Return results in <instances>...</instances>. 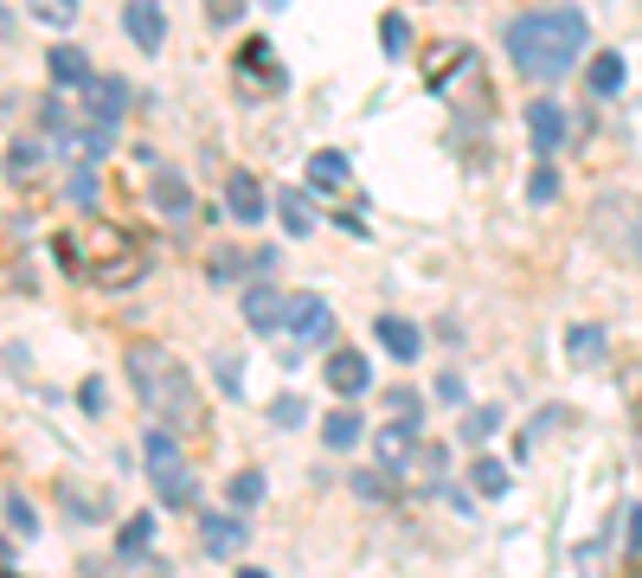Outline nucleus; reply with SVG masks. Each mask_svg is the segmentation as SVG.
I'll use <instances>...</instances> for the list:
<instances>
[{
    "mask_svg": "<svg viewBox=\"0 0 642 578\" xmlns=\"http://www.w3.org/2000/svg\"><path fill=\"white\" fill-rule=\"evenodd\" d=\"M122 367H129V385H135V399H142V412L154 424H167V430H199L206 424L199 385H193L187 360L167 341H129Z\"/></svg>",
    "mask_w": 642,
    "mask_h": 578,
    "instance_id": "f257e3e1",
    "label": "nucleus"
},
{
    "mask_svg": "<svg viewBox=\"0 0 642 578\" xmlns=\"http://www.w3.org/2000/svg\"><path fill=\"white\" fill-rule=\"evenodd\" d=\"M585 52V20L572 7H546V13H521L508 26V58L514 72L533 77V84H559V77L578 65Z\"/></svg>",
    "mask_w": 642,
    "mask_h": 578,
    "instance_id": "f03ea898",
    "label": "nucleus"
},
{
    "mask_svg": "<svg viewBox=\"0 0 642 578\" xmlns=\"http://www.w3.org/2000/svg\"><path fill=\"white\" fill-rule=\"evenodd\" d=\"M58 258L90 283H135V244L110 226H84L77 238H58Z\"/></svg>",
    "mask_w": 642,
    "mask_h": 578,
    "instance_id": "7ed1b4c3",
    "label": "nucleus"
},
{
    "mask_svg": "<svg viewBox=\"0 0 642 578\" xmlns=\"http://www.w3.org/2000/svg\"><path fill=\"white\" fill-rule=\"evenodd\" d=\"M591 238H598L623 270L642 276V199L636 193H605V199H591Z\"/></svg>",
    "mask_w": 642,
    "mask_h": 578,
    "instance_id": "20e7f679",
    "label": "nucleus"
},
{
    "mask_svg": "<svg viewBox=\"0 0 642 578\" xmlns=\"http://www.w3.org/2000/svg\"><path fill=\"white\" fill-rule=\"evenodd\" d=\"M142 457H149L154 495L167 501V508H193V501H199V482H193V469L181 462V444H174L167 424H154L149 437H142Z\"/></svg>",
    "mask_w": 642,
    "mask_h": 578,
    "instance_id": "39448f33",
    "label": "nucleus"
},
{
    "mask_svg": "<svg viewBox=\"0 0 642 578\" xmlns=\"http://www.w3.org/2000/svg\"><path fill=\"white\" fill-rule=\"evenodd\" d=\"M231 77H238V90H244V97H276V90L290 84V72L276 65V45H270L264 33H251L244 45H238V58H231Z\"/></svg>",
    "mask_w": 642,
    "mask_h": 578,
    "instance_id": "423d86ee",
    "label": "nucleus"
},
{
    "mask_svg": "<svg viewBox=\"0 0 642 578\" xmlns=\"http://www.w3.org/2000/svg\"><path fill=\"white\" fill-rule=\"evenodd\" d=\"M283 328H290L296 347H315L335 335V308H328V296H315V290H296V296H283Z\"/></svg>",
    "mask_w": 642,
    "mask_h": 578,
    "instance_id": "0eeeda50",
    "label": "nucleus"
},
{
    "mask_svg": "<svg viewBox=\"0 0 642 578\" xmlns=\"http://www.w3.org/2000/svg\"><path fill=\"white\" fill-rule=\"evenodd\" d=\"M77 97H84V116H90V129H104V135H110L116 122L129 116V77H90Z\"/></svg>",
    "mask_w": 642,
    "mask_h": 578,
    "instance_id": "6e6552de",
    "label": "nucleus"
},
{
    "mask_svg": "<svg viewBox=\"0 0 642 578\" xmlns=\"http://www.w3.org/2000/svg\"><path fill=\"white\" fill-rule=\"evenodd\" d=\"M469 65H476V45H463V39H444V45H431V52H424V84L444 97V90H450V84L469 72Z\"/></svg>",
    "mask_w": 642,
    "mask_h": 578,
    "instance_id": "1a4fd4ad",
    "label": "nucleus"
},
{
    "mask_svg": "<svg viewBox=\"0 0 642 578\" xmlns=\"http://www.w3.org/2000/svg\"><path fill=\"white\" fill-rule=\"evenodd\" d=\"M373 385V367H367V353H353V347H335L328 353V392L335 399H360Z\"/></svg>",
    "mask_w": 642,
    "mask_h": 578,
    "instance_id": "9d476101",
    "label": "nucleus"
},
{
    "mask_svg": "<svg viewBox=\"0 0 642 578\" xmlns=\"http://www.w3.org/2000/svg\"><path fill=\"white\" fill-rule=\"evenodd\" d=\"M122 33L135 39L142 52H161V45H167V13H161L154 0H129V7H122Z\"/></svg>",
    "mask_w": 642,
    "mask_h": 578,
    "instance_id": "9b49d317",
    "label": "nucleus"
},
{
    "mask_svg": "<svg viewBox=\"0 0 642 578\" xmlns=\"http://www.w3.org/2000/svg\"><path fill=\"white\" fill-rule=\"evenodd\" d=\"M226 206L238 226H258L264 219V187H258V174H244V167H231L226 174Z\"/></svg>",
    "mask_w": 642,
    "mask_h": 578,
    "instance_id": "f8f14e48",
    "label": "nucleus"
},
{
    "mask_svg": "<svg viewBox=\"0 0 642 578\" xmlns=\"http://www.w3.org/2000/svg\"><path fill=\"white\" fill-rule=\"evenodd\" d=\"M244 328H258V335H276L283 328V290L276 283H251L244 290Z\"/></svg>",
    "mask_w": 642,
    "mask_h": 578,
    "instance_id": "ddd939ff",
    "label": "nucleus"
},
{
    "mask_svg": "<svg viewBox=\"0 0 642 578\" xmlns=\"http://www.w3.org/2000/svg\"><path fill=\"white\" fill-rule=\"evenodd\" d=\"M527 135H533V149H540V154H553L559 142H566V110L540 97V103L527 110Z\"/></svg>",
    "mask_w": 642,
    "mask_h": 578,
    "instance_id": "4468645a",
    "label": "nucleus"
},
{
    "mask_svg": "<svg viewBox=\"0 0 642 578\" xmlns=\"http://www.w3.org/2000/svg\"><path fill=\"white\" fill-rule=\"evenodd\" d=\"M373 335H379V347H385L392 360H417V353H424V341H417V328L405 321V315H379Z\"/></svg>",
    "mask_w": 642,
    "mask_h": 578,
    "instance_id": "2eb2a0df",
    "label": "nucleus"
},
{
    "mask_svg": "<svg viewBox=\"0 0 642 578\" xmlns=\"http://www.w3.org/2000/svg\"><path fill=\"white\" fill-rule=\"evenodd\" d=\"M199 534H206V553H213V559H231V553L251 539L238 514H206V521H199Z\"/></svg>",
    "mask_w": 642,
    "mask_h": 578,
    "instance_id": "dca6fc26",
    "label": "nucleus"
},
{
    "mask_svg": "<svg viewBox=\"0 0 642 578\" xmlns=\"http://www.w3.org/2000/svg\"><path fill=\"white\" fill-rule=\"evenodd\" d=\"M45 65H52V84H58V90H84V84H90V58H84L77 45H52Z\"/></svg>",
    "mask_w": 642,
    "mask_h": 578,
    "instance_id": "f3484780",
    "label": "nucleus"
},
{
    "mask_svg": "<svg viewBox=\"0 0 642 578\" xmlns=\"http://www.w3.org/2000/svg\"><path fill=\"white\" fill-rule=\"evenodd\" d=\"M412 450H417V424H412V418L379 424V430H373V457H379V462H405Z\"/></svg>",
    "mask_w": 642,
    "mask_h": 578,
    "instance_id": "a211bd4d",
    "label": "nucleus"
},
{
    "mask_svg": "<svg viewBox=\"0 0 642 578\" xmlns=\"http://www.w3.org/2000/svg\"><path fill=\"white\" fill-rule=\"evenodd\" d=\"M154 206H161L167 219H187L193 212V187L174 174V167H154Z\"/></svg>",
    "mask_w": 642,
    "mask_h": 578,
    "instance_id": "6ab92c4d",
    "label": "nucleus"
},
{
    "mask_svg": "<svg viewBox=\"0 0 642 578\" xmlns=\"http://www.w3.org/2000/svg\"><path fill=\"white\" fill-rule=\"evenodd\" d=\"M308 187H315V193H335V187H347V154H340V149L308 154Z\"/></svg>",
    "mask_w": 642,
    "mask_h": 578,
    "instance_id": "aec40b11",
    "label": "nucleus"
},
{
    "mask_svg": "<svg viewBox=\"0 0 642 578\" xmlns=\"http://www.w3.org/2000/svg\"><path fill=\"white\" fill-rule=\"evenodd\" d=\"M276 219H283V231H290V238H308V231H315V212H308V193L283 187V193H276Z\"/></svg>",
    "mask_w": 642,
    "mask_h": 578,
    "instance_id": "412c9836",
    "label": "nucleus"
},
{
    "mask_svg": "<svg viewBox=\"0 0 642 578\" xmlns=\"http://www.w3.org/2000/svg\"><path fill=\"white\" fill-rule=\"evenodd\" d=\"M585 84H591V97H617V90H623V58H617V52H598L591 72H585Z\"/></svg>",
    "mask_w": 642,
    "mask_h": 578,
    "instance_id": "4be33fe9",
    "label": "nucleus"
},
{
    "mask_svg": "<svg viewBox=\"0 0 642 578\" xmlns=\"http://www.w3.org/2000/svg\"><path fill=\"white\" fill-rule=\"evenodd\" d=\"M77 7H84V0H26V13H33L39 26H52V33H65V26H72Z\"/></svg>",
    "mask_w": 642,
    "mask_h": 578,
    "instance_id": "5701e85b",
    "label": "nucleus"
},
{
    "mask_svg": "<svg viewBox=\"0 0 642 578\" xmlns=\"http://www.w3.org/2000/svg\"><path fill=\"white\" fill-rule=\"evenodd\" d=\"M322 444H328V450H353V444H360V418H353V412H328Z\"/></svg>",
    "mask_w": 642,
    "mask_h": 578,
    "instance_id": "b1692460",
    "label": "nucleus"
},
{
    "mask_svg": "<svg viewBox=\"0 0 642 578\" xmlns=\"http://www.w3.org/2000/svg\"><path fill=\"white\" fill-rule=\"evenodd\" d=\"M226 501L231 508H258V501H264V476H258V469H238L226 482Z\"/></svg>",
    "mask_w": 642,
    "mask_h": 578,
    "instance_id": "393cba45",
    "label": "nucleus"
},
{
    "mask_svg": "<svg viewBox=\"0 0 642 578\" xmlns=\"http://www.w3.org/2000/svg\"><path fill=\"white\" fill-rule=\"evenodd\" d=\"M469 482H476V495H508V469L494 457H482L476 469H469Z\"/></svg>",
    "mask_w": 642,
    "mask_h": 578,
    "instance_id": "a878e982",
    "label": "nucleus"
},
{
    "mask_svg": "<svg viewBox=\"0 0 642 578\" xmlns=\"http://www.w3.org/2000/svg\"><path fill=\"white\" fill-rule=\"evenodd\" d=\"M566 353L572 360H598V353H605V335H598L591 321H578V328L566 335Z\"/></svg>",
    "mask_w": 642,
    "mask_h": 578,
    "instance_id": "bb28decb",
    "label": "nucleus"
},
{
    "mask_svg": "<svg viewBox=\"0 0 642 578\" xmlns=\"http://www.w3.org/2000/svg\"><path fill=\"white\" fill-rule=\"evenodd\" d=\"M379 45H385V58H399V52L412 45V26H405L399 13H385V20H379Z\"/></svg>",
    "mask_w": 642,
    "mask_h": 578,
    "instance_id": "cd10ccee",
    "label": "nucleus"
},
{
    "mask_svg": "<svg viewBox=\"0 0 642 578\" xmlns=\"http://www.w3.org/2000/svg\"><path fill=\"white\" fill-rule=\"evenodd\" d=\"M303 418H308V405L296 399V392H276V399H270V424L290 430V424H303Z\"/></svg>",
    "mask_w": 642,
    "mask_h": 578,
    "instance_id": "c85d7f7f",
    "label": "nucleus"
},
{
    "mask_svg": "<svg viewBox=\"0 0 642 578\" xmlns=\"http://www.w3.org/2000/svg\"><path fill=\"white\" fill-rule=\"evenodd\" d=\"M527 199H533V206H546V199H559V174H553L546 161L533 167V181H527Z\"/></svg>",
    "mask_w": 642,
    "mask_h": 578,
    "instance_id": "c756f323",
    "label": "nucleus"
},
{
    "mask_svg": "<svg viewBox=\"0 0 642 578\" xmlns=\"http://www.w3.org/2000/svg\"><path fill=\"white\" fill-rule=\"evenodd\" d=\"M7 521H13V527H20V534H26V539L39 534V508H33V501H26V495H7Z\"/></svg>",
    "mask_w": 642,
    "mask_h": 578,
    "instance_id": "7c9ffc66",
    "label": "nucleus"
},
{
    "mask_svg": "<svg viewBox=\"0 0 642 578\" xmlns=\"http://www.w3.org/2000/svg\"><path fill=\"white\" fill-rule=\"evenodd\" d=\"M7 167H13V181H26V174L39 167V142H26V135H20V142L7 149Z\"/></svg>",
    "mask_w": 642,
    "mask_h": 578,
    "instance_id": "2f4dec72",
    "label": "nucleus"
},
{
    "mask_svg": "<svg viewBox=\"0 0 642 578\" xmlns=\"http://www.w3.org/2000/svg\"><path fill=\"white\" fill-rule=\"evenodd\" d=\"M149 539H154V514H135V521L122 527V553H142Z\"/></svg>",
    "mask_w": 642,
    "mask_h": 578,
    "instance_id": "473e14b6",
    "label": "nucleus"
},
{
    "mask_svg": "<svg viewBox=\"0 0 642 578\" xmlns=\"http://www.w3.org/2000/svg\"><path fill=\"white\" fill-rule=\"evenodd\" d=\"M494 424H501V412H494V405H482V412H469V418H463V437H469V444H482Z\"/></svg>",
    "mask_w": 642,
    "mask_h": 578,
    "instance_id": "72a5a7b5",
    "label": "nucleus"
},
{
    "mask_svg": "<svg viewBox=\"0 0 642 578\" xmlns=\"http://www.w3.org/2000/svg\"><path fill=\"white\" fill-rule=\"evenodd\" d=\"M206 20L226 33V26H238V20H244V0H206Z\"/></svg>",
    "mask_w": 642,
    "mask_h": 578,
    "instance_id": "f704fd0d",
    "label": "nucleus"
},
{
    "mask_svg": "<svg viewBox=\"0 0 642 578\" xmlns=\"http://www.w3.org/2000/svg\"><path fill=\"white\" fill-rule=\"evenodd\" d=\"M77 199V206H97V174H90V167H77L72 174V187H65Z\"/></svg>",
    "mask_w": 642,
    "mask_h": 578,
    "instance_id": "c9c22d12",
    "label": "nucleus"
},
{
    "mask_svg": "<svg viewBox=\"0 0 642 578\" xmlns=\"http://www.w3.org/2000/svg\"><path fill=\"white\" fill-rule=\"evenodd\" d=\"M385 405H392L399 418H412V424H417V392H405V385H399V392H385Z\"/></svg>",
    "mask_w": 642,
    "mask_h": 578,
    "instance_id": "e433bc0d",
    "label": "nucleus"
},
{
    "mask_svg": "<svg viewBox=\"0 0 642 578\" xmlns=\"http://www.w3.org/2000/svg\"><path fill=\"white\" fill-rule=\"evenodd\" d=\"M437 399H444V405H463V380H456V373H444V380H437Z\"/></svg>",
    "mask_w": 642,
    "mask_h": 578,
    "instance_id": "4c0bfd02",
    "label": "nucleus"
},
{
    "mask_svg": "<svg viewBox=\"0 0 642 578\" xmlns=\"http://www.w3.org/2000/svg\"><path fill=\"white\" fill-rule=\"evenodd\" d=\"M623 546H630V553H642V501L630 508V534H623Z\"/></svg>",
    "mask_w": 642,
    "mask_h": 578,
    "instance_id": "58836bf2",
    "label": "nucleus"
},
{
    "mask_svg": "<svg viewBox=\"0 0 642 578\" xmlns=\"http://www.w3.org/2000/svg\"><path fill=\"white\" fill-rule=\"evenodd\" d=\"M219 385H226L231 399H238V392H244V385H238V360H219Z\"/></svg>",
    "mask_w": 642,
    "mask_h": 578,
    "instance_id": "ea45409f",
    "label": "nucleus"
},
{
    "mask_svg": "<svg viewBox=\"0 0 642 578\" xmlns=\"http://www.w3.org/2000/svg\"><path fill=\"white\" fill-rule=\"evenodd\" d=\"M238 578H270V572H258V566H244V572H238Z\"/></svg>",
    "mask_w": 642,
    "mask_h": 578,
    "instance_id": "a19ab883",
    "label": "nucleus"
},
{
    "mask_svg": "<svg viewBox=\"0 0 642 578\" xmlns=\"http://www.w3.org/2000/svg\"><path fill=\"white\" fill-rule=\"evenodd\" d=\"M7 578H13V572H7Z\"/></svg>",
    "mask_w": 642,
    "mask_h": 578,
    "instance_id": "79ce46f5",
    "label": "nucleus"
}]
</instances>
